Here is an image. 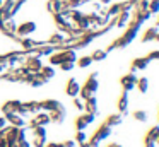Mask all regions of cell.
<instances>
[{"instance_id":"obj_1","label":"cell","mask_w":159,"mask_h":147,"mask_svg":"<svg viewBox=\"0 0 159 147\" xmlns=\"http://www.w3.org/2000/svg\"><path fill=\"white\" fill-rule=\"evenodd\" d=\"M140 26L142 24H139V22H135L134 19L128 22V26H127V31H125L123 34H121L120 38H116V39L113 41V43L108 46V53L110 51H113V50H116V48H125V46H128V44L132 43V41L137 38V34H139V31H140Z\"/></svg>"},{"instance_id":"obj_2","label":"cell","mask_w":159,"mask_h":147,"mask_svg":"<svg viewBox=\"0 0 159 147\" xmlns=\"http://www.w3.org/2000/svg\"><path fill=\"white\" fill-rule=\"evenodd\" d=\"M98 89H99V80H98V72H93L89 77L86 79L84 85H80V92H79V98L87 99L91 96H96Z\"/></svg>"},{"instance_id":"obj_3","label":"cell","mask_w":159,"mask_h":147,"mask_svg":"<svg viewBox=\"0 0 159 147\" xmlns=\"http://www.w3.org/2000/svg\"><path fill=\"white\" fill-rule=\"evenodd\" d=\"M111 133H113V128H111V126H108L106 123H101L99 128H96V132L93 133V137H91L87 142H89L91 147H99V144L103 142V140L110 139Z\"/></svg>"},{"instance_id":"obj_4","label":"cell","mask_w":159,"mask_h":147,"mask_svg":"<svg viewBox=\"0 0 159 147\" xmlns=\"http://www.w3.org/2000/svg\"><path fill=\"white\" fill-rule=\"evenodd\" d=\"M4 132H5V137H7V140H9V145L17 144V142H21V140L26 139V128L24 126H12V125H9Z\"/></svg>"},{"instance_id":"obj_5","label":"cell","mask_w":159,"mask_h":147,"mask_svg":"<svg viewBox=\"0 0 159 147\" xmlns=\"http://www.w3.org/2000/svg\"><path fill=\"white\" fill-rule=\"evenodd\" d=\"M52 123L50 120V115L46 111H38L36 115H33V118L28 122L29 128H34V126H48Z\"/></svg>"},{"instance_id":"obj_6","label":"cell","mask_w":159,"mask_h":147,"mask_svg":"<svg viewBox=\"0 0 159 147\" xmlns=\"http://www.w3.org/2000/svg\"><path fill=\"white\" fill-rule=\"evenodd\" d=\"M22 65H24L29 72H39V68L43 67V60L38 55H26Z\"/></svg>"},{"instance_id":"obj_7","label":"cell","mask_w":159,"mask_h":147,"mask_svg":"<svg viewBox=\"0 0 159 147\" xmlns=\"http://www.w3.org/2000/svg\"><path fill=\"white\" fill-rule=\"evenodd\" d=\"M34 31H36V22L26 21V22H21L17 27H16V36L17 38H26V36H31Z\"/></svg>"},{"instance_id":"obj_8","label":"cell","mask_w":159,"mask_h":147,"mask_svg":"<svg viewBox=\"0 0 159 147\" xmlns=\"http://www.w3.org/2000/svg\"><path fill=\"white\" fill-rule=\"evenodd\" d=\"M94 120H96V115H91V113L84 111L82 115H79L75 118V130H86L91 123H94Z\"/></svg>"},{"instance_id":"obj_9","label":"cell","mask_w":159,"mask_h":147,"mask_svg":"<svg viewBox=\"0 0 159 147\" xmlns=\"http://www.w3.org/2000/svg\"><path fill=\"white\" fill-rule=\"evenodd\" d=\"M157 139H159V125H154L149 128V132L144 137V147H156L157 145Z\"/></svg>"},{"instance_id":"obj_10","label":"cell","mask_w":159,"mask_h":147,"mask_svg":"<svg viewBox=\"0 0 159 147\" xmlns=\"http://www.w3.org/2000/svg\"><path fill=\"white\" fill-rule=\"evenodd\" d=\"M53 21H55V26L58 27V31H62V33H69L74 26V22H70L63 14H53Z\"/></svg>"},{"instance_id":"obj_11","label":"cell","mask_w":159,"mask_h":147,"mask_svg":"<svg viewBox=\"0 0 159 147\" xmlns=\"http://www.w3.org/2000/svg\"><path fill=\"white\" fill-rule=\"evenodd\" d=\"M50 115V120H52V123H55V125H62L63 122H65L67 118V109L63 104H60L57 109H53V111L48 113Z\"/></svg>"},{"instance_id":"obj_12","label":"cell","mask_w":159,"mask_h":147,"mask_svg":"<svg viewBox=\"0 0 159 147\" xmlns=\"http://www.w3.org/2000/svg\"><path fill=\"white\" fill-rule=\"evenodd\" d=\"M67 39H69V34H67V33H62V31H58V33H53L52 36L48 38V41H46V43H48V44H53V46H57V50H58V48H62L63 44L67 43Z\"/></svg>"},{"instance_id":"obj_13","label":"cell","mask_w":159,"mask_h":147,"mask_svg":"<svg viewBox=\"0 0 159 147\" xmlns=\"http://www.w3.org/2000/svg\"><path fill=\"white\" fill-rule=\"evenodd\" d=\"M137 75H135V72H130V74H125L123 77L120 79V84L121 87H123V91H128L130 92L132 89H135V84H137Z\"/></svg>"},{"instance_id":"obj_14","label":"cell","mask_w":159,"mask_h":147,"mask_svg":"<svg viewBox=\"0 0 159 147\" xmlns=\"http://www.w3.org/2000/svg\"><path fill=\"white\" fill-rule=\"evenodd\" d=\"M16 27H17V24L14 22V19H7V21H2L0 22V31L5 34V36H9V38H12L14 39L16 38Z\"/></svg>"},{"instance_id":"obj_15","label":"cell","mask_w":159,"mask_h":147,"mask_svg":"<svg viewBox=\"0 0 159 147\" xmlns=\"http://www.w3.org/2000/svg\"><path fill=\"white\" fill-rule=\"evenodd\" d=\"M113 19H115V26L116 27H127L128 22L132 21V10H121Z\"/></svg>"},{"instance_id":"obj_16","label":"cell","mask_w":159,"mask_h":147,"mask_svg":"<svg viewBox=\"0 0 159 147\" xmlns=\"http://www.w3.org/2000/svg\"><path fill=\"white\" fill-rule=\"evenodd\" d=\"M84 111L91 113V115H98L99 113V104H98L96 96H91V98L84 99Z\"/></svg>"},{"instance_id":"obj_17","label":"cell","mask_w":159,"mask_h":147,"mask_svg":"<svg viewBox=\"0 0 159 147\" xmlns=\"http://www.w3.org/2000/svg\"><path fill=\"white\" fill-rule=\"evenodd\" d=\"M46 9L52 14H58V12H62V10L67 9V0H48Z\"/></svg>"},{"instance_id":"obj_18","label":"cell","mask_w":159,"mask_h":147,"mask_svg":"<svg viewBox=\"0 0 159 147\" xmlns=\"http://www.w3.org/2000/svg\"><path fill=\"white\" fill-rule=\"evenodd\" d=\"M80 92V84L75 80V79H69L67 80V87H65V94L69 98H77Z\"/></svg>"},{"instance_id":"obj_19","label":"cell","mask_w":159,"mask_h":147,"mask_svg":"<svg viewBox=\"0 0 159 147\" xmlns=\"http://www.w3.org/2000/svg\"><path fill=\"white\" fill-rule=\"evenodd\" d=\"M22 101H19V99H9V101H5L4 104H2V113L4 115H11V113H17L19 106H21Z\"/></svg>"},{"instance_id":"obj_20","label":"cell","mask_w":159,"mask_h":147,"mask_svg":"<svg viewBox=\"0 0 159 147\" xmlns=\"http://www.w3.org/2000/svg\"><path fill=\"white\" fill-rule=\"evenodd\" d=\"M149 63H151V60H149L147 57H139V58H135V60L132 62L130 72H139V70H145V68L149 67Z\"/></svg>"},{"instance_id":"obj_21","label":"cell","mask_w":159,"mask_h":147,"mask_svg":"<svg viewBox=\"0 0 159 147\" xmlns=\"http://www.w3.org/2000/svg\"><path fill=\"white\" fill-rule=\"evenodd\" d=\"M5 118H7L9 125L12 126H26L28 125V122L24 120V116H21L19 113H11V115H4Z\"/></svg>"},{"instance_id":"obj_22","label":"cell","mask_w":159,"mask_h":147,"mask_svg":"<svg viewBox=\"0 0 159 147\" xmlns=\"http://www.w3.org/2000/svg\"><path fill=\"white\" fill-rule=\"evenodd\" d=\"M128 103H130V98H128V91H123L118 98V111L121 115H128Z\"/></svg>"},{"instance_id":"obj_23","label":"cell","mask_w":159,"mask_h":147,"mask_svg":"<svg viewBox=\"0 0 159 147\" xmlns=\"http://www.w3.org/2000/svg\"><path fill=\"white\" fill-rule=\"evenodd\" d=\"M62 104V103L58 101V99H43V101H39V106H41V111H53V109H57L58 106Z\"/></svg>"},{"instance_id":"obj_24","label":"cell","mask_w":159,"mask_h":147,"mask_svg":"<svg viewBox=\"0 0 159 147\" xmlns=\"http://www.w3.org/2000/svg\"><path fill=\"white\" fill-rule=\"evenodd\" d=\"M104 123H106L108 126H111V128H113V126H118V125L123 123V115H121V113H113V115H110L104 120Z\"/></svg>"},{"instance_id":"obj_25","label":"cell","mask_w":159,"mask_h":147,"mask_svg":"<svg viewBox=\"0 0 159 147\" xmlns=\"http://www.w3.org/2000/svg\"><path fill=\"white\" fill-rule=\"evenodd\" d=\"M55 67L53 65H43L41 68H39V75H41L43 79H46V80H50V79L55 77Z\"/></svg>"},{"instance_id":"obj_26","label":"cell","mask_w":159,"mask_h":147,"mask_svg":"<svg viewBox=\"0 0 159 147\" xmlns=\"http://www.w3.org/2000/svg\"><path fill=\"white\" fill-rule=\"evenodd\" d=\"M157 33H159V27H157V26L149 27V29L144 33V36H142V43H149V41H154V39H156V34H157Z\"/></svg>"},{"instance_id":"obj_27","label":"cell","mask_w":159,"mask_h":147,"mask_svg":"<svg viewBox=\"0 0 159 147\" xmlns=\"http://www.w3.org/2000/svg\"><path fill=\"white\" fill-rule=\"evenodd\" d=\"M135 89H139L140 94H145V92L149 91V79L147 77H139L137 84H135Z\"/></svg>"},{"instance_id":"obj_28","label":"cell","mask_w":159,"mask_h":147,"mask_svg":"<svg viewBox=\"0 0 159 147\" xmlns=\"http://www.w3.org/2000/svg\"><path fill=\"white\" fill-rule=\"evenodd\" d=\"M26 109L29 111V115H36L38 111H41V106H39V101H26L24 103Z\"/></svg>"},{"instance_id":"obj_29","label":"cell","mask_w":159,"mask_h":147,"mask_svg":"<svg viewBox=\"0 0 159 147\" xmlns=\"http://www.w3.org/2000/svg\"><path fill=\"white\" fill-rule=\"evenodd\" d=\"M75 63H77V67H80V68H87V67L93 65V58H91V55H84V57L77 58Z\"/></svg>"},{"instance_id":"obj_30","label":"cell","mask_w":159,"mask_h":147,"mask_svg":"<svg viewBox=\"0 0 159 147\" xmlns=\"http://www.w3.org/2000/svg\"><path fill=\"white\" fill-rule=\"evenodd\" d=\"M132 116H134V120H137V122H140V123H145L149 120V115H147L145 109H135V111L132 113Z\"/></svg>"},{"instance_id":"obj_31","label":"cell","mask_w":159,"mask_h":147,"mask_svg":"<svg viewBox=\"0 0 159 147\" xmlns=\"http://www.w3.org/2000/svg\"><path fill=\"white\" fill-rule=\"evenodd\" d=\"M91 58H93V62H103L108 58V51L106 50H94Z\"/></svg>"},{"instance_id":"obj_32","label":"cell","mask_w":159,"mask_h":147,"mask_svg":"<svg viewBox=\"0 0 159 147\" xmlns=\"http://www.w3.org/2000/svg\"><path fill=\"white\" fill-rule=\"evenodd\" d=\"M147 10L152 14V16H154V14H159V0H149Z\"/></svg>"},{"instance_id":"obj_33","label":"cell","mask_w":159,"mask_h":147,"mask_svg":"<svg viewBox=\"0 0 159 147\" xmlns=\"http://www.w3.org/2000/svg\"><path fill=\"white\" fill-rule=\"evenodd\" d=\"M46 142H48V140H46V137H36V135H33V142L31 144L34 147H45Z\"/></svg>"},{"instance_id":"obj_34","label":"cell","mask_w":159,"mask_h":147,"mask_svg":"<svg viewBox=\"0 0 159 147\" xmlns=\"http://www.w3.org/2000/svg\"><path fill=\"white\" fill-rule=\"evenodd\" d=\"M58 67H60V70H63V72H70V70H74V67H75V62H63V63H60Z\"/></svg>"},{"instance_id":"obj_35","label":"cell","mask_w":159,"mask_h":147,"mask_svg":"<svg viewBox=\"0 0 159 147\" xmlns=\"http://www.w3.org/2000/svg\"><path fill=\"white\" fill-rule=\"evenodd\" d=\"M72 101H74V108L75 109H79V111H84V99L82 98H72Z\"/></svg>"},{"instance_id":"obj_36","label":"cell","mask_w":159,"mask_h":147,"mask_svg":"<svg viewBox=\"0 0 159 147\" xmlns=\"http://www.w3.org/2000/svg\"><path fill=\"white\" fill-rule=\"evenodd\" d=\"M33 130V135L36 137H46V126H34Z\"/></svg>"},{"instance_id":"obj_37","label":"cell","mask_w":159,"mask_h":147,"mask_svg":"<svg viewBox=\"0 0 159 147\" xmlns=\"http://www.w3.org/2000/svg\"><path fill=\"white\" fill-rule=\"evenodd\" d=\"M75 140L77 144H80V142H86L87 140V135H86V132H84V130H77V133H75Z\"/></svg>"},{"instance_id":"obj_38","label":"cell","mask_w":159,"mask_h":147,"mask_svg":"<svg viewBox=\"0 0 159 147\" xmlns=\"http://www.w3.org/2000/svg\"><path fill=\"white\" fill-rule=\"evenodd\" d=\"M149 0H134V9H147Z\"/></svg>"},{"instance_id":"obj_39","label":"cell","mask_w":159,"mask_h":147,"mask_svg":"<svg viewBox=\"0 0 159 147\" xmlns=\"http://www.w3.org/2000/svg\"><path fill=\"white\" fill-rule=\"evenodd\" d=\"M0 147H9V140H7V137H5L4 130L0 132Z\"/></svg>"},{"instance_id":"obj_40","label":"cell","mask_w":159,"mask_h":147,"mask_svg":"<svg viewBox=\"0 0 159 147\" xmlns=\"http://www.w3.org/2000/svg\"><path fill=\"white\" fill-rule=\"evenodd\" d=\"M147 58H149V60H159V50H152L151 51V53H149L147 55Z\"/></svg>"},{"instance_id":"obj_41","label":"cell","mask_w":159,"mask_h":147,"mask_svg":"<svg viewBox=\"0 0 159 147\" xmlns=\"http://www.w3.org/2000/svg\"><path fill=\"white\" fill-rule=\"evenodd\" d=\"M7 126H9L7 118H5V116H0V132H2V130H5Z\"/></svg>"},{"instance_id":"obj_42","label":"cell","mask_w":159,"mask_h":147,"mask_svg":"<svg viewBox=\"0 0 159 147\" xmlns=\"http://www.w3.org/2000/svg\"><path fill=\"white\" fill-rule=\"evenodd\" d=\"M62 145H63V147H75L77 142L72 139V140H65V142H62Z\"/></svg>"},{"instance_id":"obj_43","label":"cell","mask_w":159,"mask_h":147,"mask_svg":"<svg viewBox=\"0 0 159 147\" xmlns=\"http://www.w3.org/2000/svg\"><path fill=\"white\" fill-rule=\"evenodd\" d=\"M16 145L17 147H31V144L28 142V139H24V140H21V142H17Z\"/></svg>"},{"instance_id":"obj_44","label":"cell","mask_w":159,"mask_h":147,"mask_svg":"<svg viewBox=\"0 0 159 147\" xmlns=\"http://www.w3.org/2000/svg\"><path fill=\"white\" fill-rule=\"evenodd\" d=\"M101 5H110V3H113V0H99Z\"/></svg>"},{"instance_id":"obj_45","label":"cell","mask_w":159,"mask_h":147,"mask_svg":"<svg viewBox=\"0 0 159 147\" xmlns=\"http://www.w3.org/2000/svg\"><path fill=\"white\" fill-rule=\"evenodd\" d=\"M45 147H58V144H57V142H46Z\"/></svg>"},{"instance_id":"obj_46","label":"cell","mask_w":159,"mask_h":147,"mask_svg":"<svg viewBox=\"0 0 159 147\" xmlns=\"http://www.w3.org/2000/svg\"><path fill=\"white\" fill-rule=\"evenodd\" d=\"M79 147H91V145H89V142L86 140V142H80V144H79Z\"/></svg>"},{"instance_id":"obj_47","label":"cell","mask_w":159,"mask_h":147,"mask_svg":"<svg viewBox=\"0 0 159 147\" xmlns=\"http://www.w3.org/2000/svg\"><path fill=\"white\" fill-rule=\"evenodd\" d=\"M111 147H123V145H120V144H110Z\"/></svg>"},{"instance_id":"obj_48","label":"cell","mask_w":159,"mask_h":147,"mask_svg":"<svg viewBox=\"0 0 159 147\" xmlns=\"http://www.w3.org/2000/svg\"><path fill=\"white\" fill-rule=\"evenodd\" d=\"M154 41H157V43H159V33L156 34V39H154Z\"/></svg>"},{"instance_id":"obj_49","label":"cell","mask_w":159,"mask_h":147,"mask_svg":"<svg viewBox=\"0 0 159 147\" xmlns=\"http://www.w3.org/2000/svg\"><path fill=\"white\" fill-rule=\"evenodd\" d=\"M2 5H4V0H0V7H2Z\"/></svg>"},{"instance_id":"obj_50","label":"cell","mask_w":159,"mask_h":147,"mask_svg":"<svg viewBox=\"0 0 159 147\" xmlns=\"http://www.w3.org/2000/svg\"><path fill=\"white\" fill-rule=\"evenodd\" d=\"M9 147H17V145H16V144H12V145H9Z\"/></svg>"},{"instance_id":"obj_51","label":"cell","mask_w":159,"mask_h":147,"mask_svg":"<svg viewBox=\"0 0 159 147\" xmlns=\"http://www.w3.org/2000/svg\"><path fill=\"white\" fill-rule=\"evenodd\" d=\"M157 16H159V14H157ZM156 26H157V27H159V19H157V24H156Z\"/></svg>"},{"instance_id":"obj_52","label":"cell","mask_w":159,"mask_h":147,"mask_svg":"<svg viewBox=\"0 0 159 147\" xmlns=\"http://www.w3.org/2000/svg\"><path fill=\"white\" fill-rule=\"evenodd\" d=\"M58 147H63V145H62V144H58Z\"/></svg>"},{"instance_id":"obj_53","label":"cell","mask_w":159,"mask_h":147,"mask_svg":"<svg viewBox=\"0 0 159 147\" xmlns=\"http://www.w3.org/2000/svg\"><path fill=\"white\" fill-rule=\"evenodd\" d=\"M156 144H157V145H159V139H157V142H156Z\"/></svg>"},{"instance_id":"obj_54","label":"cell","mask_w":159,"mask_h":147,"mask_svg":"<svg viewBox=\"0 0 159 147\" xmlns=\"http://www.w3.org/2000/svg\"><path fill=\"white\" fill-rule=\"evenodd\" d=\"M0 80H2V74H0Z\"/></svg>"},{"instance_id":"obj_55","label":"cell","mask_w":159,"mask_h":147,"mask_svg":"<svg viewBox=\"0 0 159 147\" xmlns=\"http://www.w3.org/2000/svg\"><path fill=\"white\" fill-rule=\"evenodd\" d=\"M108 147H111V145H108Z\"/></svg>"}]
</instances>
